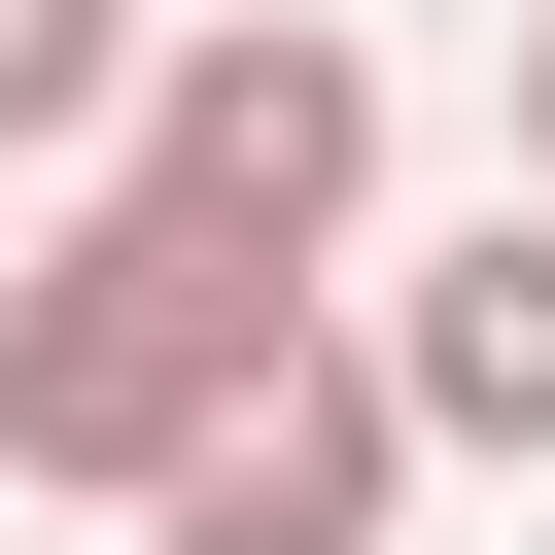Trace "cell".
<instances>
[{
    "mask_svg": "<svg viewBox=\"0 0 555 555\" xmlns=\"http://www.w3.org/2000/svg\"><path fill=\"white\" fill-rule=\"evenodd\" d=\"M278 312H312V278H243V243H208V208H139V173H104V208H35V243H0V486H104V520H139V451H173Z\"/></svg>",
    "mask_w": 555,
    "mask_h": 555,
    "instance_id": "1",
    "label": "cell"
},
{
    "mask_svg": "<svg viewBox=\"0 0 555 555\" xmlns=\"http://www.w3.org/2000/svg\"><path fill=\"white\" fill-rule=\"evenodd\" d=\"M104 173L208 208L243 278H382V35H347V0H173L139 104H104Z\"/></svg>",
    "mask_w": 555,
    "mask_h": 555,
    "instance_id": "2",
    "label": "cell"
},
{
    "mask_svg": "<svg viewBox=\"0 0 555 555\" xmlns=\"http://www.w3.org/2000/svg\"><path fill=\"white\" fill-rule=\"evenodd\" d=\"M382 520H416V382H382V312L312 278V312L139 451V555H382Z\"/></svg>",
    "mask_w": 555,
    "mask_h": 555,
    "instance_id": "3",
    "label": "cell"
},
{
    "mask_svg": "<svg viewBox=\"0 0 555 555\" xmlns=\"http://www.w3.org/2000/svg\"><path fill=\"white\" fill-rule=\"evenodd\" d=\"M382 382H416V451L555 486V173H520L486 243H416V278H382Z\"/></svg>",
    "mask_w": 555,
    "mask_h": 555,
    "instance_id": "4",
    "label": "cell"
},
{
    "mask_svg": "<svg viewBox=\"0 0 555 555\" xmlns=\"http://www.w3.org/2000/svg\"><path fill=\"white\" fill-rule=\"evenodd\" d=\"M139 35H173V0H0V173H69V139L139 104Z\"/></svg>",
    "mask_w": 555,
    "mask_h": 555,
    "instance_id": "5",
    "label": "cell"
},
{
    "mask_svg": "<svg viewBox=\"0 0 555 555\" xmlns=\"http://www.w3.org/2000/svg\"><path fill=\"white\" fill-rule=\"evenodd\" d=\"M520 173H555V0H520Z\"/></svg>",
    "mask_w": 555,
    "mask_h": 555,
    "instance_id": "6",
    "label": "cell"
}]
</instances>
